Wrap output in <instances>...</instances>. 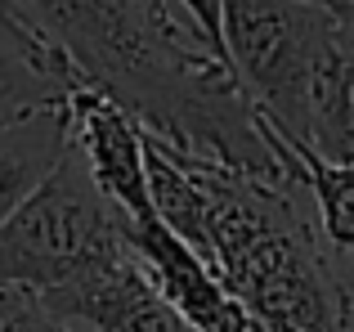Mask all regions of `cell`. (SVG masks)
<instances>
[{"instance_id": "1", "label": "cell", "mask_w": 354, "mask_h": 332, "mask_svg": "<svg viewBox=\"0 0 354 332\" xmlns=\"http://www.w3.org/2000/svg\"><path fill=\"white\" fill-rule=\"evenodd\" d=\"M153 211L269 332H354V288L301 211V184H265L144 131Z\"/></svg>"}, {"instance_id": "2", "label": "cell", "mask_w": 354, "mask_h": 332, "mask_svg": "<svg viewBox=\"0 0 354 332\" xmlns=\"http://www.w3.org/2000/svg\"><path fill=\"white\" fill-rule=\"evenodd\" d=\"M130 252L126 216L95 184L72 144L54 171L0 220V283H18L41 301L95 279Z\"/></svg>"}, {"instance_id": "3", "label": "cell", "mask_w": 354, "mask_h": 332, "mask_svg": "<svg viewBox=\"0 0 354 332\" xmlns=\"http://www.w3.org/2000/svg\"><path fill=\"white\" fill-rule=\"evenodd\" d=\"M220 14L229 68L256 113L283 135L305 140L337 14L323 0H220Z\"/></svg>"}, {"instance_id": "4", "label": "cell", "mask_w": 354, "mask_h": 332, "mask_svg": "<svg viewBox=\"0 0 354 332\" xmlns=\"http://www.w3.org/2000/svg\"><path fill=\"white\" fill-rule=\"evenodd\" d=\"M126 238L135 247L139 265L148 270V279L157 283V292L189 319L193 332H269L242 301L229 297L225 283L193 256V247L180 243L162 225L157 211L126 220Z\"/></svg>"}, {"instance_id": "5", "label": "cell", "mask_w": 354, "mask_h": 332, "mask_svg": "<svg viewBox=\"0 0 354 332\" xmlns=\"http://www.w3.org/2000/svg\"><path fill=\"white\" fill-rule=\"evenodd\" d=\"M63 113H68L72 149L81 153L95 184L117 202V211L126 220L148 216L153 193H148L144 166V126L104 90H72L63 99Z\"/></svg>"}, {"instance_id": "6", "label": "cell", "mask_w": 354, "mask_h": 332, "mask_svg": "<svg viewBox=\"0 0 354 332\" xmlns=\"http://www.w3.org/2000/svg\"><path fill=\"white\" fill-rule=\"evenodd\" d=\"M45 306L86 332H193L189 319L157 292L135 252L99 270L95 279L50 297Z\"/></svg>"}, {"instance_id": "7", "label": "cell", "mask_w": 354, "mask_h": 332, "mask_svg": "<svg viewBox=\"0 0 354 332\" xmlns=\"http://www.w3.org/2000/svg\"><path fill=\"white\" fill-rule=\"evenodd\" d=\"M260 131H265L269 149L292 166L301 189L314 198V207H319V234L328 238V247L337 256H354V162L319 158L305 140L283 135L269 117H260Z\"/></svg>"}, {"instance_id": "8", "label": "cell", "mask_w": 354, "mask_h": 332, "mask_svg": "<svg viewBox=\"0 0 354 332\" xmlns=\"http://www.w3.org/2000/svg\"><path fill=\"white\" fill-rule=\"evenodd\" d=\"M337 14L328 59L314 81V104H310V144L328 162H354V18Z\"/></svg>"}, {"instance_id": "9", "label": "cell", "mask_w": 354, "mask_h": 332, "mask_svg": "<svg viewBox=\"0 0 354 332\" xmlns=\"http://www.w3.org/2000/svg\"><path fill=\"white\" fill-rule=\"evenodd\" d=\"M68 144L72 131L63 108L27 117L18 126H0V220L54 171V162L68 153Z\"/></svg>"}, {"instance_id": "10", "label": "cell", "mask_w": 354, "mask_h": 332, "mask_svg": "<svg viewBox=\"0 0 354 332\" xmlns=\"http://www.w3.org/2000/svg\"><path fill=\"white\" fill-rule=\"evenodd\" d=\"M63 86L50 81L32 59L23 54V45H14L0 32V126H18L27 117H41L50 108H63Z\"/></svg>"}, {"instance_id": "11", "label": "cell", "mask_w": 354, "mask_h": 332, "mask_svg": "<svg viewBox=\"0 0 354 332\" xmlns=\"http://www.w3.org/2000/svg\"><path fill=\"white\" fill-rule=\"evenodd\" d=\"M0 332H77L68 319H59L36 292L18 283H0Z\"/></svg>"}, {"instance_id": "12", "label": "cell", "mask_w": 354, "mask_h": 332, "mask_svg": "<svg viewBox=\"0 0 354 332\" xmlns=\"http://www.w3.org/2000/svg\"><path fill=\"white\" fill-rule=\"evenodd\" d=\"M166 5H171V0H166ZM175 5L189 14L193 41H198L216 63H229V50H225V14H220V0H175Z\"/></svg>"}, {"instance_id": "13", "label": "cell", "mask_w": 354, "mask_h": 332, "mask_svg": "<svg viewBox=\"0 0 354 332\" xmlns=\"http://www.w3.org/2000/svg\"><path fill=\"white\" fill-rule=\"evenodd\" d=\"M328 9H341V14H350L354 18V0H323Z\"/></svg>"}, {"instance_id": "14", "label": "cell", "mask_w": 354, "mask_h": 332, "mask_svg": "<svg viewBox=\"0 0 354 332\" xmlns=\"http://www.w3.org/2000/svg\"><path fill=\"white\" fill-rule=\"evenodd\" d=\"M139 5H148V9H162V14H171V5H166V0H139Z\"/></svg>"}]
</instances>
